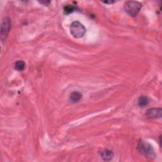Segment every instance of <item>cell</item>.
I'll use <instances>...</instances> for the list:
<instances>
[{
    "mask_svg": "<svg viewBox=\"0 0 162 162\" xmlns=\"http://www.w3.org/2000/svg\"><path fill=\"white\" fill-rule=\"evenodd\" d=\"M137 150L141 154H143L146 158H153L155 157L153 146L148 143L139 140L137 143Z\"/></svg>",
    "mask_w": 162,
    "mask_h": 162,
    "instance_id": "cell-1",
    "label": "cell"
},
{
    "mask_svg": "<svg viewBox=\"0 0 162 162\" xmlns=\"http://www.w3.org/2000/svg\"><path fill=\"white\" fill-rule=\"evenodd\" d=\"M142 8V4L136 1H128L124 4L125 12L131 17H136Z\"/></svg>",
    "mask_w": 162,
    "mask_h": 162,
    "instance_id": "cell-2",
    "label": "cell"
},
{
    "mask_svg": "<svg viewBox=\"0 0 162 162\" xmlns=\"http://www.w3.org/2000/svg\"><path fill=\"white\" fill-rule=\"evenodd\" d=\"M86 32V28L78 21H75L70 25V33L75 38H81Z\"/></svg>",
    "mask_w": 162,
    "mask_h": 162,
    "instance_id": "cell-3",
    "label": "cell"
},
{
    "mask_svg": "<svg viewBox=\"0 0 162 162\" xmlns=\"http://www.w3.org/2000/svg\"><path fill=\"white\" fill-rule=\"evenodd\" d=\"M11 29V20L8 17H5L1 26V39L3 41Z\"/></svg>",
    "mask_w": 162,
    "mask_h": 162,
    "instance_id": "cell-4",
    "label": "cell"
},
{
    "mask_svg": "<svg viewBox=\"0 0 162 162\" xmlns=\"http://www.w3.org/2000/svg\"><path fill=\"white\" fill-rule=\"evenodd\" d=\"M162 110L161 108H153L147 110L146 115L150 118H161Z\"/></svg>",
    "mask_w": 162,
    "mask_h": 162,
    "instance_id": "cell-5",
    "label": "cell"
},
{
    "mask_svg": "<svg viewBox=\"0 0 162 162\" xmlns=\"http://www.w3.org/2000/svg\"><path fill=\"white\" fill-rule=\"evenodd\" d=\"M82 98V95L78 91H74L70 95V100L72 103H75L79 102Z\"/></svg>",
    "mask_w": 162,
    "mask_h": 162,
    "instance_id": "cell-6",
    "label": "cell"
},
{
    "mask_svg": "<svg viewBox=\"0 0 162 162\" xmlns=\"http://www.w3.org/2000/svg\"><path fill=\"white\" fill-rule=\"evenodd\" d=\"M101 156L103 160L110 161L113 158V157H114V153H113L111 151L109 150H105L101 152Z\"/></svg>",
    "mask_w": 162,
    "mask_h": 162,
    "instance_id": "cell-7",
    "label": "cell"
},
{
    "mask_svg": "<svg viewBox=\"0 0 162 162\" xmlns=\"http://www.w3.org/2000/svg\"><path fill=\"white\" fill-rule=\"evenodd\" d=\"M149 103V100L145 96H141L138 99V105L141 107H144Z\"/></svg>",
    "mask_w": 162,
    "mask_h": 162,
    "instance_id": "cell-8",
    "label": "cell"
},
{
    "mask_svg": "<svg viewBox=\"0 0 162 162\" xmlns=\"http://www.w3.org/2000/svg\"><path fill=\"white\" fill-rule=\"evenodd\" d=\"M25 67V63L23 60H18L15 63V68L17 71L21 72L24 70Z\"/></svg>",
    "mask_w": 162,
    "mask_h": 162,
    "instance_id": "cell-9",
    "label": "cell"
},
{
    "mask_svg": "<svg viewBox=\"0 0 162 162\" xmlns=\"http://www.w3.org/2000/svg\"><path fill=\"white\" fill-rule=\"evenodd\" d=\"M75 6H74V5H68L67 6H65L64 8V12H65V13H67V14H68V13H70L73 12L75 10Z\"/></svg>",
    "mask_w": 162,
    "mask_h": 162,
    "instance_id": "cell-10",
    "label": "cell"
},
{
    "mask_svg": "<svg viewBox=\"0 0 162 162\" xmlns=\"http://www.w3.org/2000/svg\"><path fill=\"white\" fill-rule=\"evenodd\" d=\"M42 5H43L45 6H48V5H50V4L51 3V2L50 1H41V2H39Z\"/></svg>",
    "mask_w": 162,
    "mask_h": 162,
    "instance_id": "cell-11",
    "label": "cell"
},
{
    "mask_svg": "<svg viewBox=\"0 0 162 162\" xmlns=\"http://www.w3.org/2000/svg\"><path fill=\"white\" fill-rule=\"evenodd\" d=\"M102 3H104V4L111 5V4H113L114 3H115V2H114V1H107V2H103Z\"/></svg>",
    "mask_w": 162,
    "mask_h": 162,
    "instance_id": "cell-12",
    "label": "cell"
}]
</instances>
